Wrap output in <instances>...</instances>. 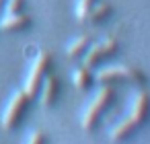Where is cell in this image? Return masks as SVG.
I'll use <instances>...</instances> for the list:
<instances>
[{
    "mask_svg": "<svg viewBox=\"0 0 150 144\" xmlns=\"http://www.w3.org/2000/svg\"><path fill=\"white\" fill-rule=\"evenodd\" d=\"M117 50H119V43L113 37H105L101 41H95V43L88 45L86 54L82 56V64L88 66V68H95L99 62H103V60L111 58L113 54H117Z\"/></svg>",
    "mask_w": 150,
    "mask_h": 144,
    "instance_id": "cell-5",
    "label": "cell"
},
{
    "mask_svg": "<svg viewBox=\"0 0 150 144\" xmlns=\"http://www.w3.org/2000/svg\"><path fill=\"white\" fill-rule=\"evenodd\" d=\"M140 126H142V123H140L134 115L127 113L121 121H117V123L111 128V132H109V140L115 142V144H117V142H123V140H127V138H129Z\"/></svg>",
    "mask_w": 150,
    "mask_h": 144,
    "instance_id": "cell-7",
    "label": "cell"
},
{
    "mask_svg": "<svg viewBox=\"0 0 150 144\" xmlns=\"http://www.w3.org/2000/svg\"><path fill=\"white\" fill-rule=\"evenodd\" d=\"M45 140H47L45 132H41V130H35V132H33V134L29 136L27 144H45Z\"/></svg>",
    "mask_w": 150,
    "mask_h": 144,
    "instance_id": "cell-14",
    "label": "cell"
},
{
    "mask_svg": "<svg viewBox=\"0 0 150 144\" xmlns=\"http://www.w3.org/2000/svg\"><path fill=\"white\" fill-rule=\"evenodd\" d=\"M97 2V0H78L76 2V19L80 21V23H84L86 21V15H88V11L93 9V4Z\"/></svg>",
    "mask_w": 150,
    "mask_h": 144,
    "instance_id": "cell-12",
    "label": "cell"
},
{
    "mask_svg": "<svg viewBox=\"0 0 150 144\" xmlns=\"http://www.w3.org/2000/svg\"><path fill=\"white\" fill-rule=\"evenodd\" d=\"M111 13H113V9H111V4L109 2H97L93 4V9L88 11V15H86V21L84 23H91V25H99V23H103V21H107L109 17H111Z\"/></svg>",
    "mask_w": 150,
    "mask_h": 144,
    "instance_id": "cell-10",
    "label": "cell"
},
{
    "mask_svg": "<svg viewBox=\"0 0 150 144\" xmlns=\"http://www.w3.org/2000/svg\"><path fill=\"white\" fill-rule=\"evenodd\" d=\"M4 2H6V0H0V9H2V6H4Z\"/></svg>",
    "mask_w": 150,
    "mask_h": 144,
    "instance_id": "cell-15",
    "label": "cell"
},
{
    "mask_svg": "<svg viewBox=\"0 0 150 144\" xmlns=\"http://www.w3.org/2000/svg\"><path fill=\"white\" fill-rule=\"evenodd\" d=\"M31 27V17L25 13H4V17L0 19V29L2 31H23Z\"/></svg>",
    "mask_w": 150,
    "mask_h": 144,
    "instance_id": "cell-8",
    "label": "cell"
},
{
    "mask_svg": "<svg viewBox=\"0 0 150 144\" xmlns=\"http://www.w3.org/2000/svg\"><path fill=\"white\" fill-rule=\"evenodd\" d=\"M25 0H6L4 2V13H23Z\"/></svg>",
    "mask_w": 150,
    "mask_h": 144,
    "instance_id": "cell-13",
    "label": "cell"
},
{
    "mask_svg": "<svg viewBox=\"0 0 150 144\" xmlns=\"http://www.w3.org/2000/svg\"><path fill=\"white\" fill-rule=\"evenodd\" d=\"M93 68H88V66H80V68H76L74 72H72V84H74V89L76 91H88L91 87H93V82H95V74L91 72Z\"/></svg>",
    "mask_w": 150,
    "mask_h": 144,
    "instance_id": "cell-9",
    "label": "cell"
},
{
    "mask_svg": "<svg viewBox=\"0 0 150 144\" xmlns=\"http://www.w3.org/2000/svg\"><path fill=\"white\" fill-rule=\"evenodd\" d=\"M50 68H52V56H50V52H45V50L37 52V56H35V60H33V64H31V68H29V74H27V78H25V84H23V91H25L31 99L39 93L41 82H43L45 76L50 74Z\"/></svg>",
    "mask_w": 150,
    "mask_h": 144,
    "instance_id": "cell-4",
    "label": "cell"
},
{
    "mask_svg": "<svg viewBox=\"0 0 150 144\" xmlns=\"http://www.w3.org/2000/svg\"><path fill=\"white\" fill-rule=\"evenodd\" d=\"M60 97V78L54 76V74H47L45 80L41 82L39 87V101H41V107L43 109H50L56 105Z\"/></svg>",
    "mask_w": 150,
    "mask_h": 144,
    "instance_id": "cell-6",
    "label": "cell"
},
{
    "mask_svg": "<svg viewBox=\"0 0 150 144\" xmlns=\"http://www.w3.org/2000/svg\"><path fill=\"white\" fill-rule=\"evenodd\" d=\"M117 80H129L134 84H144L146 82V74L140 70V68H134V66H107V68H101L97 74H95V82L99 84H115Z\"/></svg>",
    "mask_w": 150,
    "mask_h": 144,
    "instance_id": "cell-3",
    "label": "cell"
},
{
    "mask_svg": "<svg viewBox=\"0 0 150 144\" xmlns=\"http://www.w3.org/2000/svg\"><path fill=\"white\" fill-rule=\"evenodd\" d=\"M29 101H31V97H29L23 89H21V91H15V93L11 95V99L6 101L2 113H0V128L6 130V132L15 130V128L19 126L23 113L27 111Z\"/></svg>",
    "mask_w": 150,
    "mask_h": 144,
    "instance_id": "cell-2",
    "label": "cell"
},
{
    "mask_svg": "<svg viewBox=\"0 0 150 144\" xmlns=\"http://www.w3.org/2000/svg\"><path fill=\"white\" fill-rule=\"evenodd\" d=\"M88 45H91V37H88V35H78L76 39H72V41L66 45V54H68L72 60H78V58H82V56L86 54Z\"/></svg>",
    "mask_w": 150,
    "mask_h": 144,
    "instance_id": "cell-11",
    "label": "cell"
},
{
    "mask_svg": "<svg viewBox=\"0 0 150 144\" xmlns=\"http://www.w3.org/2000/svg\"><path fill=\"white\" fill-rule=\"evenodd\" d=\"M113 97H115V89L113 84H101V89L93 95L91 103L84 107L82 111V119H80V126L84 132H95L103 113L109 109V105L113 103Z\"/></svg>",
    "mask_w": 150,
    "mask_h": 144,
    "instance_id": "cell-1",
    "label": "cell"
}]
</instances>
